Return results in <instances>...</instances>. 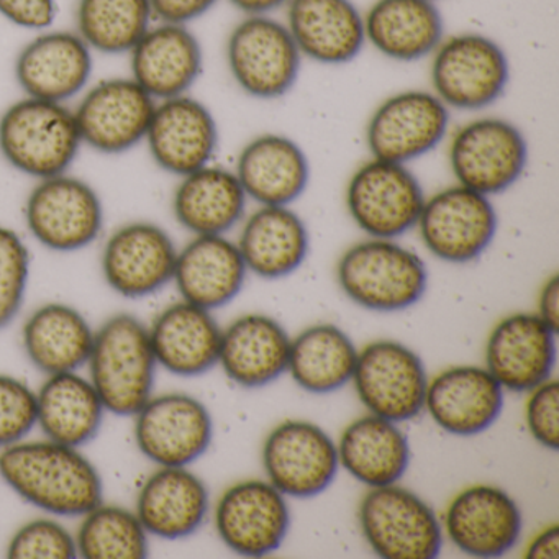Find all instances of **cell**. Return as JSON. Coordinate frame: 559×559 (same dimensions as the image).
<instances>
[{
	"instance_id": "38",
	"label": "cell",
	"mask_w": 559,
	"mask_h": 559,
	"mask_svg": "<svg viewBox=\"0 0 559 559\" xmlns=\"http://www.w3.org/2000/svg\"><path fill=\"white\" fill-rule=\"evenodd\" d=\"M74 21L94 53L129 55L155 17L150 0H78Z\"/></svg>"
},
{
	"instance_id": "19",
	"label": "cell",
	"mask_w": 559,
	"mask_h": 559,
	"mask_svg": "<svg viewBox=\"0 0 559 559\" xmlns=\"http://www.w3.org/2000/svg\"><path fill=\"white\" fill-rule=\"evenodd\" d=\"M94 51L76 31L37 32L15 57L14 76L24 96L68 104L87 90Z\"/></svg>"
},
{
	"instance_id": "10",
	"label": "cell",
	"mask_w": 559,
	"mask_h": 559,
	"mask_svg": "<svg viewBox=\"0 0 559 559\" xmlns=\"http://www.w3.org/2000/svg\"><path fill=\"white\" fill-rule=\"evenodd\" d=\"M424 189L408 165L371 158L346 186V209L369 238L395 240L417 227Z\"/></svg>"
},
{
	"instance_id": "43",
	"label": "cell",
	"mask_w": 559,
	"mask_h": 559,
	"mask_svg": "<svg viewBox=\"0 0 559 559\" xmlns=\"http://www.w3.org/2000/svg\"><path fill=\"white\" fill-rule=\"evenodd\" d=\"M526 427L542 447L556 451L559 448V384L556 379L530 391L526 401Z\"/></svg>"
},
{
	"instance_id": "36",
	"label": "cell",
	"mask_w": 559,
	"mask_h": 559,
	"mask_svg": "<svg viewBox=\"0 0 559 559\" xmlns=\"http://www.w3.org/2000/svg\"><path fill=\"white\" fill-rule=\"evenodd\" d=\"M104 407L90 379L76 372L48 376L37 392V425L45 438L81 448L99 433Z\"/></svg>"
},
{
	"instance_id": "13",
	"label": "cell",
	"mask_w": 559,
	"mask_h": 559,
	"mask_svg": "<svg viewBox=\"0 0 559 559\" xmlns=\"http://www.w3.org/2000/svg\"><path fill=\"white\" fill-rule=\"evenodd\" d=\"M352 381L369 414L401 424L424 411L428 385L424 362L394 340H378L358 352Z\"/></svg>"
},
{
	"instance_id": "24",
	"label": "cell",
	"mask_w": 559,
	"mask_h": 559,
	"mask_svg": "<svg viewBox=\"0 0 559 559\" xmlns=\"http://www.w3.org/2000/svg\"><path fill=\"white\" fill-rule=\"evenodd\" d=\"M284 24L304 60L323 67L352 63L366 47L365 19L353 0H289Z\"/></svg>"
},
{
	"instance_id": "26",
	"label": "cell",
	"mask_w": 559,
	"mask_h": 559,
	"mask_svg": "<svg viewBox=\"0 0 559 559\" xmlns=\"http://www.w3.org/2000/svg\"><path fill=\"white\" fill-rule=\"evenodd\" d=\"M235 175L258 204L290 205L309 186V156L290 136L261 133L240 150Z\"/></svg>"
},
{
	"instance_id": "2",
	"label": "cell",
	"mask_w": 559,
	"mask_h": 559,
	"mask_svg": "<svg viewBox=\"0 0 559 559\" xmlns=\"http://www.w3.org/2000/svg\"><path fill=\"white\" fill-rule=\"evenodd\" d=\"M90 381L106 412L133 417L152 399L156 362L148 329L130 313H117L94 332L86 362Z\"/></svg>"
},
{
	"instance_id": "21",
	"label": "cell",
	"mask_w": 559,
	"mask_h": 559,
	"mask_svg": "<svg viewBox=\"0 0 559 559\" xmlns=\"http://www.w3.org/2000/svg\"><path fill=\"white\" fill-rule=\"evenodd\" d=\"M515 500L497 486L476 484L461 490L444 513L448 538L474 558H500L522 535Z\"/></svg>"
},
{
	"instance_id": "22",
	"label": "cell",
	"mask_w": 559,
	"mask_h": 559,
	"mask_svg": "<svg viewBox=\"0 0 559 559\" xmlns=\"http://www.w3.org/2000/svg\"><path fill=\"white\" fill-rule=\"evenodd\" d=\"M129 58L130 78L156 103L191 93L204 71V50L189 25L153 22Z\"/></svg>"
},
{
	"instance_id": "6",
	"label": "cell",
	"mask_w": 559,
	"mask_h": 559,
	"mask_svg": "<svg viewBox=\"0 0 559 559\" xmlns=\"http://www.w3.org/2000/svg\"><path fill=\"white\" fill-rule=\"evenodd\" d=\"M225 58L235 84L258 100L287 96L304 61L286 24L273 15L241 19L228 35Z\"/></svg>"
},
{
	"instance_id": "25",
	"label": "cell",
	"mask_w": 559,
	"mask_h": 559,
	"mask_svg": "<svg viewBox=\"0 0 559 559\" xmlns=\"http://www.w3.org/2000/svg\"><path fill=\"white\" fill-rule=\"evenodd\" d=\"M503 407V388L479 366H454L428 381L425 407L441 430L474 437L492 427Z\"/></svg>"
},
{
	"instance_id": "1",
	"label": "cell",
	"mask_w": 559,
	"mask_h": 559,
	"mask_svg": "<svg viewBox=\"0 0 559 559\" xmlns=\"http://www.w3.org/2000/svg\"><path fill=\"white\" fill-rule=\"evenodd\" d=\"M0 477L25 502L57 516H83L103 503L97 467L80 448L19 441L0 451Z\"/></svg>"
},
{
	"instance_id": "34",
	"label": "cell",
	"mask_w": 559,
	"mask_h": 559,
	"mask_svg": "<svg viewBox=\"0 0 559 559\" xmlns=\"http://www.w3.org/2000/svg\"><path fill=\"white\" fill-rule=\"evenodd\" d=\"M93 343V326L68 304L38 307L22 329L25 355L47 376L76 372L90 359Z\"/></svg>"
},
{
	"instance_id": "49",
	"label": "cell",
	"mask_w": 559,
	"mask_h": 559,
	"mask_svg": "<svg viewBox=\"0 0 559 559\" xmlns=\"http://www.w3.org/2000/svg\"><path fill=\"white\" fill-rule=\"evenodd\" d=\"M433 2H438V0H433Z\"/></svg>"
},
{
	"instance_id": "35",
	"label": "cell",
	"mask_w": 559,
	"mask_h": 559,
	"mask_svg": "<svg viewBox=\"0 0 559 559\" xmlns=\"http://www.w3.org/2000/svg\"><path fill=\"white\" fill-rule=\"evenodd\" d=\"M336 450L340 466L369 489L397 484L411 463V447L397 424L372 414L352 421Z\"/></svg>"
},
{
	"instance_id": "40",
	"label": "cell",
	"mask_w": 559,
	"mask_h": 559,
	"mask_svg": "<svg viewBox=\"0 0 559 559\" xmlns=\"http://www.w3.org/2000/svg\"><path fill=\"white\" fill-rule=\"evenodd\" d=\"M31 280V251L21 235L0 225V330L8 329L24 306Z\"/></svg>"
},
{
	"instance_id": "18",
	"label": "cell",
	"mask_w": 559,
	"mask_h": 559,
	"mask_svg": "<svg viewBox=\"0 0 559 559\" xmlns=\"http://www.w3.org/2000/svg\"><path fill=\"white\" fill-rule=\"evenodd\" d=\"M289 525L286 496L270 480L234 484L215 507V528L222 542L247 558H263L277 551Z\"/></svg>"
},
{
	"instance_id": "48",
	"label": "cell",
	"mask_w": 559,
	"mask_h": 559,
	"mask_svg": "<svg viewBox=\"0 0 559 559\" xmlns=\"http://www.w3.org/2000/svg\"><path fill=\"white\" fill-rule=\"evenodd\" d=\"M237 11L247 15H273L280 9H286L289 0H228Z\"/></svg>"
},
{
	"instance_id": "14",
	"label": "cell",
	"mask_w": 559,
	"mask_h": 559,
	"mask_svg": "<svg viewBox=\"0 0 559 559\" xmlns=\"http://www.w3.org/2000/svg\"><path fill=\"white\" fill-rule=\"evenodd\" d=\"M417 228L435 258L466 264L477 260L496 238L497 212L487 195L454 185L425 199Z\"/></svg>"
},
{
	"instance_id": "37",
	"label": "cell",
	"mask_w": 559,
	"mask_h": 559,
	"mask_svg": "<svg viewBox=\"0 0 559 559\" xmlns=\"http://www.w3.org/2000/svg\"><path fill=\"white\" fill-rule=\"evenodd\" d=\"M356 358L352 338L338 326L322 323L290 340L287 371L304 391L330 394L352 381Z\"/></svg>"
},
{
	"instance_id": "16",
	"label": "cell",
	"mask_w": 559,
	"mask_h": 559,
	"mask_svg": "<svg viewBox=\"0 0 559 559\" xmlns=\"http://www.w3.org/2000/svg\"><path fill=\"white\" fill-rule=\"evenodd\" d=\"M267 480L284 496L310 499L329 489L338 474L335 441L319 425L286 420L263 444Z\"/></svg>"
},
{
	"instance_id": "42",
	"label": "cell",
	"mask_w": 559,
	"mask_h": 559,
	"mask_svg": "<svg viewBox=\"0 0 559 559\" xmlns=\"http://www.w3.org/2000/svg\"><path fill=\"white\" fill-rule=\"evenodd\" d=\"M37 427V392L21 379L0 374V448L25 440Z\"/></svg>"
},
{
	"instance_id": "7",
	"label": "cell",
	"mask_w": 559,
	"mask_h": 559,
	"mask_svg": "<svg viewBox=\"0 0 559 559\" xmlns=\"http://www.w3.org/2000/svg\"><path fill=\"white\" fill-rule=\"evenodd\" d=\"M522 130L502 117H477L451 135L448 163L456 185L492 198L519 182L528 165Z\"/></svg>"
},
{
	"instance_id": "28",
	"label": "cell",
	"mask_w": 559,
	"mask_h": 559,
	"mask_svg": "<svg viewBox=\"0 0 559 559\" xmlns=\"http://www.w3.org/2000/svg\"><path fill=\"white\" fill-rule=\"evenodd\" d=\"M365 19L366 45L397 63L430 58L447 35L433 0H374Z\"/></svg>"
},
{
	"instance_id": "45",
	"label": "cell",
	"mask_w": 559,
	"mask_h": 559,
	"mask_svg": "<svg viewBox=\"0 0 559 559\" xmlns=\"http://www.w3.org/2000/svg\"><path fill=\"white\" fill-rule=\"evenodd\" d=\"M218 0H150L155 22L191 25L217 5Z\"/></svg>"
},
{
	"instance_id": "33",
	"label": "cell",
	"mask_w": 559,
	"mask_h": 559,
	"mask_svg": "<svg viewBox=\"0 0 559 559\" xmlns=\"http://www.w3.org/2000/svg\"><path fill=\"white\" fill-rule=\"evenodd\" d=\"M179 179L173 214L182 228L199 237L225 235L240 224L248 198L235 171L211 163Z\"/></svg>"
},
{
	"instance_id": "39",
	"label": "cell",
	"mask_w": 559,
	"mask_h": 559,
	"mask_svg": "<svg viewBox=\"0 0 559 559\" xmlns=\"http://www.w3.org/2000/svg\"><path fill=\"white\" fill-rule=\"evenodd\" d=\"M74 538L84 559H143L150 551L148 533L126 507H94L84 513Z\"/></svg>"
},
{
	"instance_id": "8",
	"label": "cell",
	"mask_w": 559,
	"mask_h": 559,
	"mask_svg": "<svg viewBox=\"0 0 559 559\" xmlns=\"http://www.w3.org/2000/svg\"><path fill=\"white\" fill-rule=\"evenodd\" d=\"M358 519L379 558L433 559L440 555L443 530L437 513L405 487H371L359 503Z\"/></svg>"
},
{
	"instance_id": "27",
	"label": "cell",
	"mask_w": 559,
	"mask_h": 559,
	"mask_svg": "<svg viewBox=\"0 0 559 559\" xmlns=\"http://www.w3.org/2000/svg\"><path fill=\"white\" fill-rule=\"evenodd\" d=\"M247 274L237 243L225 235H199L178 250L173 283L182 300L212 312L241 293Z\"/></svg>"
},
{
	"instance_id": "23",
	"label": "cell",
	"mask_w": 559,
	"mask_h": 559,
	"mask_svg": "<svg viewBox=\"0 0 559 559\" xmlns=\"http://www.w3.org/2000/svg\"><path fill=\"white\" fill-rule=\"evenodd\" d=\"M486 365L503 391L530 392L551 378L556 332L536 313L506 317L487 340Z\"/></svg>"
},
{
	"instance_id": "44",
	"label": "cell",
	"mask_w": 559,
	"mask_h": 559,
	"mask_svg": "<svg viewBox=\"0 0 559 559\" xmlns=\"http://www.w3.org/2000/svg\"><path fill=\"white\" fill-rule=\"evenodd\" d=\"M57 14L58 0H0V17L24 31H47Z\"/></svg>"
},
{
	"instance_id": "31",
	"label": "cell",
	"mask_w": 559,
	"mask_h": 559,
	"mask_svg": "<svg viewBox=\"0 0 559 559\" xmlns=\"http://www.w3.org/2000/svg\"><path fill=\"white\" fill-rule=\"evenodd\" d=\"M237 247L248 273L261 280H283L309 257V230L289 205H261L245 221Z\"/></svg>"
},
{
	"instance_id": "47",
	"label": "cell",
	"mask_w": 559,
	"mask_h": 559,
	"mask_svg": "<svg viewBox=\"0 0 559 559\" xmlns=\"http://www.w3.org/2000/svg\"><path fill=\"white\" fill-rule=\"evenodd\" d=\"M558 525L548 526L530 542L525 556L528 559H556L559 556Z\"/></svg>"
},
{
	"instance_id": "20",
	"label": "cell",
	"mask_w": 559,
	"mask_h": 559,
	"mask_svg": "<svg viewBox=\"0 0 559 559\" xmlns=\"http://www.w3.org/2000/svg\"><path fill=\"white\" fill-rule=\"evenodd\" d=\"M218 139L214 114L186 94L156 103L143 143L159 169L182 178L214 162Z\"/></svg>"
},
{
	"instance_id": "29",
	"label": "cell",
	"mask_w": 559,
	"mask_h": 559,
	"mask_svg": "<svg viewBox=\"0 0 559 559\" xmlns=\"http://www.w3.org/2000/svg\"><path fill=\"white\" fill-rule=\"evenodd\" d=\"M135 513L148 535L188 538L207 516V486L188 466H159L140 487Z\"/></svg>"
},
{
	"instance_id": "15",
	"label": "cell",
	"mask_w": 559,
	"mask_h": 559,
	"mask_svg": "<svg viewBox=\"0 0 559 559\" xmlns=\"http://www.w3.org/2000/svg\"><path fill=\"white\" fill-rule=\"evenodd\" d=\"M133 417L140 453L158 466H189L211 447V412L185 392L152 395Z\"/></svg>"
},
{
	"instance_id": "46",
	"label": "cell",
	"mask_w": 559,
	"mask_h": 559,
	"mask_svg": "<svg viewBox=\"0 0 559 559\" xmlns=\"http://www.w3.org/2000/svg\"><path fill=\"white\" fill-rule=\"evenodd\" d=\"M536 316L558 333L559 329V276L552 274L539 290L538 313Z\"/></svg>"
},
{
	"instance_id": "11",
	"label": "cell",
	"mask_w": 559,
	"mask_h": 559,
	"mask_svg": "<svg viewBox=\"0 0 559 559\" xmlns=\"http://www.w3.org/2000/svg\"><path fill=\"white\" fill-rule=\"evenodd\" d=\"M451 110L431 91L385 97L366 123L371 158L411 165L437 150L450 132Z\"/></svg>"
},
{
	"instance_id": "5",
	"label": "cell",
	"mask_w": 559,
	"mask_h": 559,
	"mask_svg": "<svg viewBox=\"0 0 559 559\" xmlns=\"http://www.w3.org/2000/svg\"><path fill=\"white\" fill-rule=\"evenodd\" d=\"M430 60V91L450 110L487 109L509 86V57L487 35L463 32L444 37Z\"/></svg>"
},
{
	"instance_id": "32",
	"label": "cell",
	"mask_w": 559,
	"mask_h": 559,
	"mask_svg": "<svg viewBox=\"0 0 559 559\" xmlns=\"http://www.w3.org/2000/svg\"><path fill=\"white\" fill-rule=\"evenodd\" d=\"M289 348V335L280 322L248 313L222 330L218 365L235 384L263 388L287 371Z\"/></svg>"
},
{
	"instance_id": "30",
	"label": "cell",
	"mask_w": 559,
	"mask_h": 559,
	"mask_svg": "<svg viewBox=\"0 0 559 559\" xmlns=\"http://www.w3.org/2000/svg\"><path fill=\"white\" fill-rule=\"evenodd\" d=\"M148 333L156 362L171 374L194 378L218 365L222 329L211 310L181 300L166 307Z\"/></svg>"
},
{
	"instance_id": "9",
	"label": "cell",
	"mask_w": 559,
	"mask_h": 559,
	"mask_svg": "<svg viewBox=\"0 0 559 559\" xmlns=\"http://www.w3.org/2000/svg\"><path fill=\"white\" fill-rule=\"evenodd\" d=\"M32 237L50 251L74 253L103 234L104 207L93 186L70 173L40 179L25 201Z\"/></svg>"
},
{
	"instance_id": "12",
	"label": "cell",
	"mask_w": 559,
	"mask_h": 559,
	"mask_svg": "<svg viewBox=\"0 0 559 559\" xmlns=\"http://www.w3.org/2000/svg\"><path fill=\"white\" fill-rule=\"evenodd\" d=\"M155 106L130 76L87 86L73 109L83 146L107 156L136 148L145 142Z\"/></svg>"
},
{
	"instance_id": "17",
	"label": "cell",
	"mask_w": 559,
	"mask_h": 559,
	"mask_svg": "<svg viewBox=\"0 0 559 559\" xmlns=\"http://www.w3.org/2000/svg\"><path fill=\"white\" fill-rule=\"evenodd\" d=\"M178 248L165 228L152 222H130L107 238L100 270L114 293L143 299L171 283Z\"/></svg>"
},
{
	"instance_id": "3",
	"label": "cell",
	"mask_w": 559,
	"mask_h": 559,
	"mask_svg": "<svg viewBox=\"0 0 559 559\" xmlns=\"http://www.w3.org/2000/svg\"><path fill=\"white\" fill-rule=\"evenodd\" d=\"M83 148L68 104L24 96L0 114V156L28 178L47 179L70 171Z\"/></svg>"
},
{
	"instance_id": "41",
	"label": "cell",
	"mask_w": 559,
	"mask_h": 559,
	"mask_svg": "<svg viewBox=\"0 0 559 559\" xmlns=\"http://www.w3.org/2000/svg\"><path fill=\"white\" fill-rule=\"evenodd\" d=\"M11 559L78 558L73 533L53 519H37L22 525L8 546Z\"/></svg>"
},
{
	"instance_id": "4",
	"label": "cell",
	"mask_w": 559,
	"mask_h": 559,
	"mask_svg": "<svg viewBox=\"0 0 559 559\" xmlns=\"http://www.w3.org/2000/svg\"><path fill=\"white\" fill-rule=\"evenodd\" d=\"M340 289L372 312H401L427 293L428 271L415 251L388 238L349 247L336 264Z\"/></svg>"
}]
</instances>
